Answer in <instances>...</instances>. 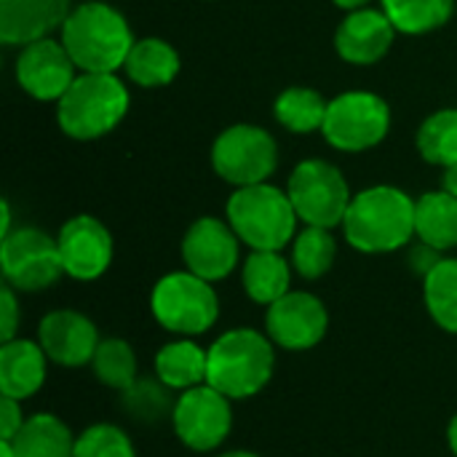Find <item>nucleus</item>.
Returning a JSON list of instances; mask_svg holds the SVG:
<instances>
[{"instance_id": "nucleus-35", "label": "nucleus", "mask_w": 457, "mask_h": 457, "mask_svg": "<svg viewBox=\"0 0 457 457\" xmlns=\"http://www.w3.org/2000/svg\"><path fill=\"white\" fill-rule=\"evenodd\" d=\"M442 260H445V257H439V249H434V246H428V244H420L418 249H412V257H410L412 268H415L423 278H426Z\"/></svg>"}, {"instance_id": "nucleus-28", "label": "nucleus", "mask_w": 457, "mask_h": 457, "mask_svg": "<svg viewBox=\"0 0 457 457\" xmlns=\"http://www.w3.org/2000/svg\"><path fill=\"white\" fill-rule=\"evenodd\" d=\"M383 5L394 27L407 35L436 29L453 13V0H383Z\"/></svg>"}, {"instance_id": "nucleus-8", "label": "nucleus", "mask_w": 457, "mask_h": 457, "mask_svg": "<svg viewBox=\"0 0 457 457\" xmlns=\"http://www.w3.org/2000/svg\"><path fill=\"white\" fill-rule=\"evenodd\" d=\"M171 426L177 439L193 453L217 450L233 428L230 399L209 383L182 391L174 404Z\"/></svg>"}, {"instance_id": "nucleus-16", "label": "nucleus", "mask_w": 457, "mask_h": 457, "mask_svg": "<svg viewBox=\"0 0 457 457\" xmlns=\"http://www.w3.org/2000/svg\"><path fill=\"white\" fill-rule=\"evenodd\" d=\"M37 343L54 364L75 370L91 364L102 340L94 321L83 313L51 311L37 327Z\"/></svg>"}, {"instance_id": "nucleus-3", "label": "nucleus", "mask_w": 457, "mask_h": 457, "mask_svg": "<svg viewBox=\"0 0 457 457\" xmlns=\"http://www.w3.org/2000/svg\"><path fill=\"white\" fill-rule=\"evenodd\" d=\"M62 43L75 67L86 72H115L134 48L126 19L104 3L75 8L62 27Z\"/></svg>"}, {"instance_id": "nucleus-1", "label": "nucleus", "mask_w": 457, "mask_h": 457, "mask_svg": "<svg viewBox=\"0 0 457 457\" xmlns=\"http://www.w3.org/2000/svg\"><path fill=\"white\" fill-rule=\"evenodd\" d=\"M343 228L359 252H396L415 233V201L388 185L370 187L351 201Z\"/></svg>"}, {"instance_id": "nucleus-9", "label": "nucleus", "mask_w": 457, "mask_h": 457, "mask_svg": "<svg viewBox=\"0 0 457 457\" xmlns=\"http://www.w3.org/2000/svg\"><path fill=\"white\" fill-rule=\"evenodd\" d=\"M391 112L388 104L367 91H351L329 102L324 118V137L348 153L370 150L388 134Z\"/></svg>"}, {"instance_id": "nucleus-37", "label": "nucleus", "mask_w": 457, "mask_h": 457, "mask_svg": "<svg viewBox=\"0 0 457 457\" xmlns=\"http://www.w3.org/2000/svg\"><path fill=\"white\" fill-rule=\"evenodd\" d=\"M445 190L453 193L457 198V163L447 166V174H445Z\"/></svg>"}, {"instance_id": "nucleus-10", "label": "nucleus", "mask_w": 457, "mask_h": 457, "mask_svg": "<svg viewBox=\"0 0 457 457\" xmlns=\"http://www.w3.org/2000/svg\"><path fill=\"white\" fill-rule=\"evenodd\" d=\"M0 268L5 284L21 292L46 289L64 273L59 244L35 228H21L3 238Z\"/></svg>"}, {"instance_id": "nucleus-32", "label": "nucleus", "mask_w": 457, "mask_h": 457, "mask_svg": "<svg viewBox=\"0 0 457 457\" xmlns=\"http://www.w3.org/2000/svg\"><path fill=\"white\" fill-rule=\"evenodd\" d=\"M72 457H137L129 436L110 423H96L75 439Z\"/></svg>"}, {"instance_id": "nucleus-15", "label": "nucleus", "mask_w": 457, "mask_h": 457, "mask_svg": "<svg viewBox=\"0 0 457 457\" xmlns=\"http://www.w3.org/2000/svg\"><path fill=\"white\" fill-rule=\"evenodd\" d=\"M182 257L190 273L206 281H220L236 270L238 236L230 225L214 217H204L187 230L182 241Z\"/></svg>"}, {"instance_id": "nucleus-18", "label": "nucleus", "mask_w": 457, "mask_h": 457, "mask_svg": "<svg viewBox=\"0 0 457 457\" xmlns=\"http://www.w3.org/2000/svg\"><path fill=\"white\" fill-rule=\"evenodd\" d=\"M70 0H0V40L35 43L67 21Z\"/></svg>"}, {"instance_id": "nucleus-12", "label": "nucleus", "mask_w": 457, "mask_h": 457, "mask_svg": "<svg viewBox=\"0 0 457 457\" xmlns=\"http://www.w3.org/2000/svg\"><path fill=\"white\" fill-rule=\"evenodd\" d=\"M265 327L273 345L284 351H311L324 340L329 316L319 297L308 292H287L268 305Z\"/></svg>"}, {"instance_id": "nucleus-22", "label": "nucleus", "mask_w": 457, "mask_h": 457, "mask_svg": "<svg viewBox=\"0 0 457 457\" xmlns=\"http://www.w3.org/2000/svg\"><path fill=\"white\" fill-rule=\"evenodd\" d=\"M415 233L423 244L445 252L457 246V198L453 193H426L415 201Z\"/></svg>"}, {"instance_id": "nucleus-11", "label": "nucleus", "mask_w": 457, "mask_h": 457, "mask_svg": "<svg viewBox=\"0 0 457 457\" xmlns=\"http://www.w3.org/2000/svg\"><path fill=\"white\" fill-rule=\"evenodd\" d=\"M214 169L222 179L249 187L265 182L278 161L276 142L257 126H230L220 134L212 150Z\"/></svg>"}, {"instance_id": "nucleus-27", "label": "nucleus", "mask_w": 457, "mask_h": 457, "mask_svg": "<svg viewBox=\"0 0 457 457\" xmlns=\"http://www.w3.org/2000/svg\"><path fill=\"white\" fill-rule=\"evenodd\" d=\"M91 367H94L96 380L107 388H115V391H126L139 380L134 348L118 337H107L99 343V348L91 359Z\"/></svg>"}, {"instance_id": "nucleus-6", "label": "nucleus", "mask_w": 457, "mask_h": 457, "mask_svg": "<svg viewBox=\"0 0 457 457\" xmlns=\"http://www.w3.org/2000/svg\"><path fill=\"white\" fill-rule=\"evenodd\" d=\"M150 308L163 329L182 337L209 332L220 316V300L212 289V281L190 270L163 276L153 289Z\"/></svg>"}, {"instance_id": "nucleus-40", "label": "nucleus", "mask_w": 457, "mask_h": 457, "mask_svg": "<svg viewBox=\"0 0 457 457\" xmlns=\"http://www.w3.org/2000/svg\"><path fill=\"white\" fill-rule=\"evenodd\" d=\"M0 457H16L13 455V447L8 442H0Z\"/></svg>"}, {"instance_id": "nucleus-17", "label": "nucleus", "mask_w": 457, "mask_h": 457, "mask_svg": "<svg viewBox=\"0 0 457 457\" xmlns=\"http://www.w3.org/2000/svg\"><path fill=\"white\" fill-rule=\"evenodd\" d=\"M394 32H396V27L388 19V13L359 8L337 29L335 46H337V54L345 62H351V64H372L380 56H386V51L394 43Z\"/></svg>"}, {"instance_id": "nucleus-34", "label": "nucleus", "mask_w": 457, "mask_h": 457, "mask_svg": "<svg viewBox=\"0 0 457 457\" xmlns=\"http://www.w3.org/2000/svg\"><path fill=\"white\" fill-rule=\"evenodd\" d=\"M21 426H24L21 402H16L11 396H3V404H0V442H11L19 434Z\"/></svg>"}, {"instance_id": "nucleus-26", "label": "nucleus", "mask_w": 457, "mask_h": 457, "mask_svg": "<svg viewBox=\"0 0 457 457\" xmlns=\"http://www.w3.org/2000/svg\"><path fill=\"white\" fill-rule=\"evenodd\" d=\"M327 102L321 94H316L313 88H303V86H292L287 88L278 99H276V118L297 134H311L316 129H324V118H327Z\"/></svg>"}, {"instance_id": "nucleus-2", "label": "nucleus", "mask_w": 457, "mask_h": 457, "mask_svg": "<svg viewBox=\"0 0 457 457\" xmlns=\"http://www.w3.org/2000/svg\"><path fill=\"white\" fill-rule=\"evenodd\" d=\"M273 340L257 329H230L209 348L206 383L230 402L257 396L273 378Z\"/></svg>"}, {"instance_id": "nucleus-7", "label": "nucleus", "mask_w": 457, "mask_h": 457, "mask_svg": "<svg viewBox=\"0 0 457 457\" xmlns=\"http://www.w3.org/2000/svg\"><path fill=\"white\" fill-rule=\"evenodd\" d=\"M289 198L297 217L313 228H335L345 220L351 190L343 174L327 161H305L289 179Z\"/></svg>"}, {"instance_id": "nucleus-36", "label": "nucleus", "mask_w": 457, "mask_h": 457, "mask_svg": "<svg viewBox=\"0 0 457 457\" xmlns=\"http://www.w3.org/2000/svg\"><path fill=\"white\" fill-rule=\"evenodd\" d=\"M11 233V212H8V204L3 201L0 204V238H5Z\"/></svg>"}, {"instance_id": "nucleus-41", "label": "nucleus", "mask_w": 457, "mask_h": 457, "mask_svg": "<svg viewBox=\"0 0 457 457\" xmlns=\"http://www.w3.org/2000/svg\"><path fill=\"white\" fill-rule=\"evenodd\" d=\"M220 457H260V455H254V453H246V450H236V453H225V455H220Z\"/></svg>"}, {"instance_id": "nucleus-30", "label": "nucleus", "mask_w": 457, "mask_h": 457, "mask_svg": "<svg viewBox=\"0 0 457 457\" xmlns=\"http://www.w3.org/2000/svg\"><path fill=\"white\" fill-rule=\"evenodd\" d=\"M169 386L161 380H137L131 388L120 391V407L137 423H161L174 415L177 399L169 396Z\"/></svg>"}, {"instance_id": "nucleus-5", "label": "nucleus", "mask_w": 457, "mask_h": 457, "mask_svg": "<svg viewBox=\"0 0 457 457\" xmlns=\"http://www.w3.org/2000/svg\"><path fill=\"white\" fill-rule=\"evenodd\" d=\"M129 110V91L112 72H83L59 99L56 118L64 134L94 139L115 129Z\"/></svg>"}, {"instance_id": "nucleus-31", "label": "nucleus", "mask_w": 457, "mask_h": 457, "mask_svg": "<svg viewBox=\"0 0 457 457\" xmlns=\"http://www.w3.org/2000/svg\"><path fill=\"white\" fill-rule=\"evenodd\" d=\"M420 155L439 166L457 163V110H442L431 115L418 134Z\"/></svg>"}, {"instance_id": "nucleus-23", "label": "nucleus", "mask_w": 457, "mask_h": 457, "mask_svg": "<svg viewBox=\"0 0 457 457\" xmlns=\"http://www.w3.org/2000/svg\"><path fill=\"white\" fill-rule=\"evenodd\" d=\"M123 67L134 83L145 88H155V86H166L174 80V75L179 72V56L169 43L158 37H145L134 43Z\"/></svg>"}, {"instance_id": "nucleus-19", "label": "nucleus", "mask_w": 457, "mask_h": 457, "mask_svg": "<svg viewBox=\"0 0 457 457\" xmlns=\"http://www.w3.org/2000/svg\"><path fill=\"white\" fill-rule=\"evenodd\" d=\"M46 351L32 340H8L0 348V391L16 402L35 396L46 383Z\"/></svg>"}, {"instance_id": "nucleus-21", "label": "nucleus", "mask_w": 457, "mask_h": 457, "mask_svg": "<svg viewBox=\"0 0 457 457\" xmlns=\"http://www.w3.org/2000/svg\"><path fill=\"white\" fill-rule=\"evenodd\" d=\"M16 457H72L75 436L70 428L48 412L32 415L24 420L19 434L8 442Z\"/></svg>"}, {"instance_id": "nucleus-4", "label": "nucleus", "mask_w": 457, "mask_h": 457, "mask_svg": "<svg viewBox=\"0 0 457 457\" xmlns=\"http://www.w3.org/2000/svg\"><path fill=\"white\" fill-rule=\"evenodd\" d=\"M228 222L252 252H278L295 238L297 212L289 193L260 182L238 187L230 195Z\"/></svg>"}, {"instance_id": "nucleus-25", "label": "nucleus", "mask_w": 457, "mask_h": 457, "mask_svg": "<svg viewBox=\"0 0 457 457\" xmlns=\"http://www.w3.org/2000/svg\"><path fill=\"white\" fill-rule=\"evenodd\" d=\"M423 295L431 319L445 332L457 335V260H442L426 276Z\"/></svg>"}, {"instance_id": "nucleus-39", "label": "nucleus", "mask_w": 457, "mask_h": 457, "mask_svg": "<svg viewBox=\"0 0 457 457\" xmlns=\"http://www.w3.org/2000/svg\"><path fill=\"white\" fill-rule=\"evenodd\" d=\"M335 3H337L340 8H361L367 0H335Z\"/></svg>"}, {"instance_id": "nucleus-20", "label": "nucleus", "mask_w": 457, "mask_h": 457, "mask_svg": "<svg viewBox=\"0 0 457 457\" xmlns=\"http://www.w3.org/2000/svg\"><path fill=\"white\" fill-rule=\"evenodd\" d=\"M155 375L171 391H190L204 386L209 375V351L187 337L166 343L155 356Z\"/></svg>"}, {"instance_id": "nucleus-14", "label": "nucleus", "mask_w": 457, "mask_h": 457, "mask_svg": "<svg viewBox=\"0 0 457 457\" xmlns=\"http://www.w3.org/2000/svg\"><path fill=\"white\" fill-rule=\"evenodd\" d=\"M19 86L35 99H62L75 80V62L64 43L40 37L27 43L16 62Z\"/></svg>"}, {"instance_id": "nucleus-29", "label": "nucleus", "mask_w": 457, "mask_h": 457, "mask_svg": "<svg viewBox=\"0 0 457 457\" xmlns=\"http://www.w3.org/2000/svg\"><path fill=\"white\" fill-rule=\"evenodd\" d=\"M335 254H337V244L335 238L329 236L327 228H313L308 225L297 238H295V252H292V262H295V270L308 278V281H316L321 278L332 262H335Z\"/></svg>"}, {"instance_id": "nucleus-24", "label": "nucleus", "mask_w": 457, "mask_h": 457, "mask_svg": "<svg viewBox=\"0 0 457 457\" xmlns=\"http://www.w3.org/2000/svg\"><path fill=\"white\" fill-rule=\"evenodd\" d=\"M289 265L278 252H252L244 265V289L260 305H273L289 292Z\"/></svg>"}, {"instance_id": "nucleus-33", "label": "nucleus", "mask_w": 457, "mask_h": 457, "mask_svg": "<svg viewBox=\"0 0 457 457\" xmlns=\"http://www.w3.org/2000/svg\"><path fill=\"white\" fill-rule=\"evenodd\" d=\"M16 327H19V305L13 297V287H3L0 289V337L3 343L16 337Z\"/></svg>"}, {"instance_id": "nucleus-38", "label": "nucleus", "mask_w": 457, "mask_h": 457, "mask_svg": "<svg viewBox=\"0 0 457 457\" xmlns=\"http://www.w3.org/2000/svg\"><path fill=\"white\" fill-rule=\"evenodd\" d=\"M447 445H450L453 455L457 457V415L450 420V428H447Z\"/></svg>"}, {"instance_id": "nucleus-13", "label": "nucleus", "mask_w": 457, "mask_h": 457, "mask_svg": "<svg viewBox=\"0 0 457 457\" xmlns=\"http://www.w3.org/2000/svg\"><path fill=\"white\" fill-rule=\"evenodd\" d=\"M56 244H59L64 273L78 281L99 278L112 262V238L107 228L88 214L72 217L59 230Z\"/></svg>"}]
</instances>
